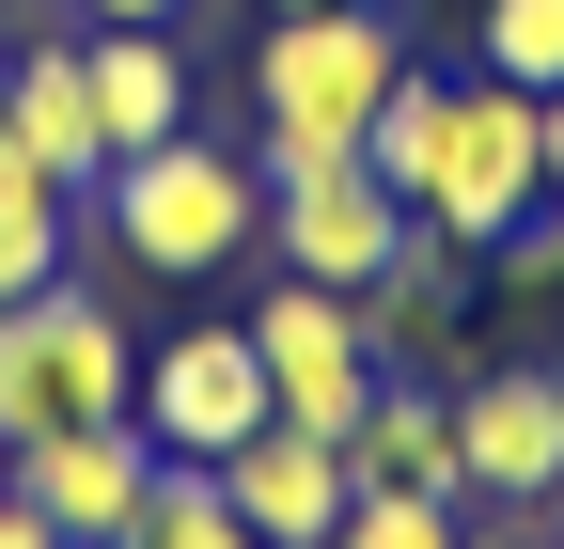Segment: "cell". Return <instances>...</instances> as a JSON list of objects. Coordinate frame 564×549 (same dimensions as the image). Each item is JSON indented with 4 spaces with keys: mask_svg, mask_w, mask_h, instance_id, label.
<instances>
[{
    "mask_svg": "<svg viewBox=\"0 0 564 549\" xmlns=\"http://www.w3.org/2000/svg\"><path fill=\"white\" fill-rule=\"evenodd\" d=\"M470 549H549V534H533V503H502V518H470Z\"/></svg>",
    "mask_w": 564,
    "mask_h": 549,
    "instance_id": "obj_23",
    "label": "cell"
},
{
    "mask_svg": "<svg viewBox=\"0 0 564 549\" xmlns=\"http://www.w3.org/2000/svg\"><path fill=\"white\" fill-rule=\"evenodd\" d=\"M126 549H267V534H251V518L220 503V471H188V455H158V487H141Z\"/></svg>",
    "mask_w": 564,
    "mask_h": 549,
    "instance_id": "obj_15",
    "label": "cell"
},
{
    "mask_svg": "<svg viewBox=\"0 0 564 549\" xmlns=\"http://www.w3.org/2000/svg\"><path fill=\"white\" fill-rule=\"evenodd\" d=\"M361 487H455V377H377V408L345 424Z\"/></svg>",
    "mask_w": 564,
    "mask_h": 549,
    "instance_id": "obj_14",
    "label": "cell"
},
{
    "mask_svg": "<svg viewBox=\"0 0 564 549\" xmlns=\"http://www.w3.org/2000/svg\"><path fill=\"white\" fill-rule=\"evenodd\" d=\"M549 377H564V346H549Z\"/></svg>",
    "mask_w": 564,
    "mask_h": 549,
    "instance_id": "obj_29",
    "label": "cell"
},
{
    "mask_svg": "<svg viewBox=\"0 0 564 549\" xmlns=\"http://www.w3.org/2000/svg\"><path fill=\"white\" fill-rule=\"evenodd\" d=\"M79 63H95V142L110 158H141V142L188 126V47L173 32H79Z\"/></svg>",
    "mask_w": 564,
    "mask_h": 549,
    "instance_id": "obj_13",
    "label": "cell"
},
{
    "mask_svg": "<svg viewBox=\"0 0 564 549\" xmlns=\"http://www.w3.org/2000/svg\"><path fill=\"white\" fill-rule=\"evenodd\" d=\"M188 0H79V32H173Z\"/></svg>",
    "mask_w": 564,
    "mask_h": 549,
    "instance_id": "obj_21",
    "label": "cell"
},
{
    "mask_svg": "<svg viewBox=\"0 0 564 549\" xmlns=\"http://www.w3.org/2000/svg\"><path fill=\"white\" fill-rule=\"evenodd\" d=\"M0 549H63V518H47V503L17 487V503H0Z\"/></svg>",
    "mask_w": 564,
    "mask_h": 549,
    "instance_id": "obj_22",
    "label": "cell"
},
{
    "mask_svg": "<svg viewBox=\"0 0 564 549\" xmlns=\"http://www.w3.org/2000/svg\"><path fill=\"white\" fill-rule=\"evenodd\" d=\"M470 63L518 79V95H549L564 79V0H486V17H470Z\"/></svg>",
    "mask_w": 564,
    "mask_h": 549,
    "instance_id": "obj_16",
    "label": "cell"
},
{
    "mask_svg": "<svg viewBox=\"0 0 564 549\" xmlns=\"http://www.w3.org/2000/svg\"><path fill=\"white\" fill-rule=\"evenodd\" d=\"M533 534H549V549H564V471H549V487H533Z\"/></svg>",
    "mask_w": 564,
    "mask_h": 549,
    "instance_id": "obj_24",
    "label": "cell"
},
{
    "mask_svg": "<svg viewBox=\"0 0 564 549\" xmlns=\"http://www.w3.org/2000/svg\"><path fill=\"white\" fill-rule=\"evenodd\" d=\"M455 283H470V251H440V236H408L377 283H361V346L392 362V377H440L455 362Z\"/></svg>",
    "mask_w": 564,
    "mask_h": 549,
    "instance_id": "obj_12",
    "label": "cell"
},
{
    "mask_svg": "<svg viewBox=\"0 0 564 549\" xmlns=\"http://www.w3.org/2000/svg\"><path fill=\"white\" fill-rule=\"evenodd\" d=\"M63 251H79V204H0V314L32 283H63Z\"/></svg>",
    "mask_w": 564,
    "mask_h": 549,
    "instance_id": "obj_18",
    "label": "cell"
},
{
    "mask_svg": "<svg viewBox=\"0 0 564 549\" xmlns=\"http://www.w3.org/2000/svg\"><path fill=\"white\" fill-rule=\"evenodd\" d=\"M0 126H17V142L63 173V189H95L110 173V142H95V63H79V32H17V79H0Z\"/></svg>",
    "mask_w": 564,
    "mask_h": 549,
    "instance_id": "obj_11",
    "label": "cell"
},
{
    "mask_svg": "<svg viewBox=\"0 0 564 549\" xmlns=\"http://www.w3.org/2000/svg\"><path fill=\"white\" fill-rule=\"evenodd\" d=\"M17 487L63 518V549H126V518H141V487H158V440L141 424H79V440H32L17 455Z\"/></svg>",
    "mask_w": 564,
    "mask_h": 549,
    "instance_id": "obj_10",
    "label": "cell"
},
{
    "mask_svg": "<svg viewBox=\"0 0 564 549\" xmlns=\"http://www.w3.org/2000/svg\"><path fill=\"white\" fill-rule=\"evenodd\" d=\"M0 204H79V189H63V173H47V158L17 142V126H0Z\"/></svg>",
    "mask_w": 564,
    "mask_h": 549,
    "instance_id": "obj_20",
    "label": "cell"
},
{
    "mask_svg": "<svg viewBox=\"0 0 564 549\" xmlns=\"http://www.w3.org/2000/svg\"><path fill=\"white\" fill-rule=\"evenodd\" d=\"M158 455H188V471H220L251 424H267V362H251V314H204V330H173V346H141V408H126Z\"/></svg>",
    "mask_w": 564,
    "mask_h": 549,
    "instance_id": "obj_6",
    "label": "cell"
},
{
    "mask_svg": "<svg viewBox=\"0 0 564 549\" xmlns=\"http://www.w3.org/2000/svg\"><path fill=\"white\" fill-rule=\"evenodd\" d=\"M502 283H518V299H549V283H564V204H533V220L502 236Z\"/></svg>",
    "mask_w": 564,
    "mask_h": 549,
    "instance_id": "obj_19",
    "label": "cell"
},
{
    "mask_svg": "<svg viewBox=\"0 0 564 549\" xmlns=\"http://www.w3.org/2000/svg\"><path fill=\"white\" fill-rule=\"evenodd\" d=\"M564 471V377L549 362H470L455 377V503H533Z\"/></svg>",
    "mask_w": 564,
    "mask_h": 549,
    "instance_id": "obj_7",
    "label": "cell"
},
{
    "mask_svg": "<svg viewBox=\"0 0 564 549\" xmlns=\"http://www.w3.org/2000/svg\"><path fill=\"white\" fill-rule=\"evenodd\" d=\"M549 204H564V79H549Z\"/></svg>",
    "mask_w": 564,
    "mask_h": 549,
    "instance_id": "obj_25",
    "label": "cell"
},
{
    "mask_svg": "<svg viewBox=\"0 0 564 549\" xmlns=\"http://www.w3.org/2000/svg\"><path fill=\"white\" fill-rule=\"evenodd\" d=\"M0 79H17V32H0Z\"/></svg>",
    "mask_w": 564,
    "mask_h": 549,
    "instance_id": "obj_28",
    "label": "cell"
},
{
    "mask_svg": "<svg viewBox=\"0 0 564 549\" xmlns=\"http://www.w3.org/2000/svg\"><path fill=\"white\" fill-rule=\"evenodd\" d=\"M220 503H236L267 549H329L345 503H361V471H345V440H314V424H251V440L220 455Z\"/></svg>",
    "mask_w": 564,
    "mask_h": 549,
    "instance_id": "obj_9",
    "label": "cell"
},
{
    "mask_svg": "<svg viewBox=\"0 0 564 549\" xmlns=\"http://www.w3.org/2000/svg\"><path fill=\"white\" fill-rule=\"evenodd\" d=\"M329 549H470V518H455V487H361Z\"/></svg>",
    "mask_w": 564,
    "mask_h": 549,
    "instance_id": "obj_17",
    "label": "cell"
},
{
    "mask_svg": "<svg viewBox=\"0 0 564 549\" xmlns=\"http://www.w3.org/2000/svg\"><path fill=\"white\" fill-rule=\"evenodd\" d=\"M79 220L126 251V267H158V283H204V267H236L267 251V173L236 142H204V126H173V142H141L79 189Z\"/></svg>",
    "mask_w": 564,
    "mask_h": 549,
    "instance_id": "obj_2",
    "label": "cell"
},
{
    "mask_svg": "<svg viewBox=\"0 0 564 549\" xmlns=\"http://www.w3.org/2000/svg\"><path fill=\"white\" fill-rule=\"evenodd\" d=\"M533 204H549V95H518V79L470 63L455 110H440V158H423V189H408V220L440 251H502Z\"/></svg>",
    "mask_w": 564,
    "mask_h": 549,
    "instance_id": "obj_4",
    "label": "cell"
},
{
    "mask_svg": "<svg viewBox=\"0 0 564 549\" xmlns=\"http://www.w3.org/2000/svg\"><path fill=\"white\" fill-rule=\"evenodd\" d=\"M392 79H408V32L377 17V0L267 17V47H251V110H267V142H251V173H267V189H282V173H345V158L377 142Z\"/></svg>",
    "mask_w": 564,
    "mask_h": 549,
    "instance_id": "obj_1",
    "label": "cell"
},
{
    "mask_svg": "<svg viewBox=\"0 0 564 549\" xmlns=\"http://www.w3.org/2000/svg\"><path fill=\"white\" fill-rule=\"evenodd\" d=\"M126 408H141V346H126V314L79 283V267L0 314V455L79 440V424H126Z\"/></svg>",
    "mask_w": 564,
    "mask_h": 549,
    "instance_id": "obj_3",
    "label": "cell"
},
{
    "mask_svg": "<svg viewBox=\"0 0 564 549\" xmlns=\"http://www.w3.org/2000/svg\"><path fill=\"white\" fill-rule=\"evenodd\" d=\"M251 362H267V424H314V440H345L377 408V377H392L361 346V299H345V283H299V267L251 299Z\"/></svg>",
    "mask_w": 564,
    "mask_h": 549,
    "instance_id": "obj_5",
    "label": "cell"
},
{
    "mask_svg": "<svg viewBox=\"0 0 564 549\" xmlns=\"http://www.w3.org/2000/svg\"><path fill=\"white\" fill-rule=\"evenodd\" d=\"M408 236H423V220H408V204H392L361 158H345V173H282V189H267V267H299V283H345V299H361Z\"/></svg>",
    "mask_w": 564,
    "mask_h": 549,
    "instance_id": "obj_8",
    "label": "cell"
},
{
    "mask_svg": "<svg viewBox=\"0 0 564 549\" xmlns=\"http://www.w3.org/2000/svg\"><path fill=\"white\" fill-rule=\"evenodd\" d=\"M267 17H329V0H267Z\"/></svg>",
    "mask_w": 564,
    "mask_h": 549,
    "instance_id": "obj_26",
    "label": "cell"
},
{
    "mask_svg": "<svg viewBox=\"0 0 564 549\" xmlns=\"http://www.w3.org/2000/svg\"><path fill=\"white\" fill-rule=\"evenodd\" d=\"M0 503H17V455H0Z\"/></svg>",
    "mask_w": 564,
    "mask_h": 549,
    "instance_id": "obj_27",
    "label": "cell"
}]
</instances>
